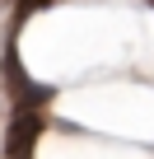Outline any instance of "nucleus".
<instances>
[{"label": "nucleus", "mask_w": 154, "mask_h": 159, "mask_svg": "<svg viewBox=\"0 0 154 159\" xmlns=\"http://www.w3.org/2000/svg\"><path fill=\"white\" fill-rule=\"evenodd\" d=\"M0 84H5V98H10L14 108H47V103L56 98V89H51V84H37V80L24 70L19 47H14V33H10L5 52H0Z\"/></svg>", "instance_id": "1"}, {"label": "nucleus", "mask_w": 154, "mask_h": 159, "mask_svg": "<svg viewBox=\"0 0 154 159\" xmlns=\"http://www.w3.org/2000/svg\"><path fill=\"white\" fill-rule=\"evenodd\" d=\"M42 126H47V108H14L5 140H0V159H33Z\"/></svg>", "instance_id": "2"}, {"label": "nucleus", "mask_w": 154, "mask_h": 159, "mask_svg": "<svg viewBox=\"0 0 154 159\" xmlns=\"http://www.w3.org/2000/svg\"><path fill=\"white\" fill-rule=\"evenodd\" d=\"M145 5H149V10H154V0H145Z\"/></svg>", "instance_id": "3"}]
</instances>
